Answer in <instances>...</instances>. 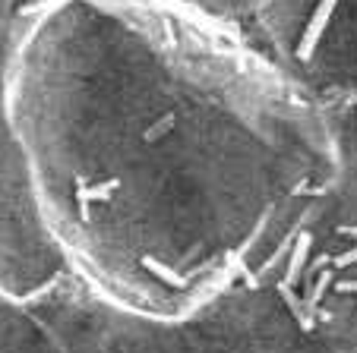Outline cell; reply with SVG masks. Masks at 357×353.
<instances>
[{"label": "cell", "instance_id": "1", "mask_svg": "<svg viewBox=\"0 0 357 353\" xmlns=\"http://www.w3.org/2000/svg\"><path fill=\"white\" fill-rule=\"evenodd\" d=\"M0 92L63 259L142 313L206 303L335 173L301 79L187 0H20Z\"/></svg>", "mask_w": 357, "mask_h": 353}, {"label": "cell", "instance_id": "2", "mask_svg": "<svg viewBox=\"0 0 357 353\" xmlns=\"http://www.w3.org/2000/svg\"><path fill=\"white\" fill-rule=\"evenodd\" d=\"M63 262L67 259L41 218L0 92V290L10 284H45Z\"/></svg>", "mask_w": 357, "mask_h": 353}]
</instances>
